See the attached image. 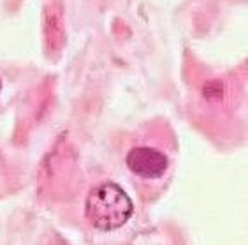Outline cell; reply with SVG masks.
I'll return each instance as SVG.
<instances>
[{"instance_id":"cell-1","label":"cell","mask_w":248,"mask_h":245,"mask_svg":"<svg viewBox=\"0 0 248 245\" xmlns=\"http://www.w3.org/2000/svg\"><path fill=\"white\" fill-rule=\"evenodd\" d=\"M132 213V201L116 183H102L86 199L88 221L102 231L124 226Z\"/></svg>"},{"instance_id":"cell-2","label":"cell","mask_w":248,"mask_h":245,"mask_svg":"<svg viewBox=\"0 0 248 245\" xmlns=\"http://www.w3.org/2000/svg\"><path fill=\"white\" fill-rule=\"evenodd\" d=\"M127 164L134 173L144 178H155L166 171L167 157L150 147H136L127 155Z\"/></svg>"}]
</instances>
